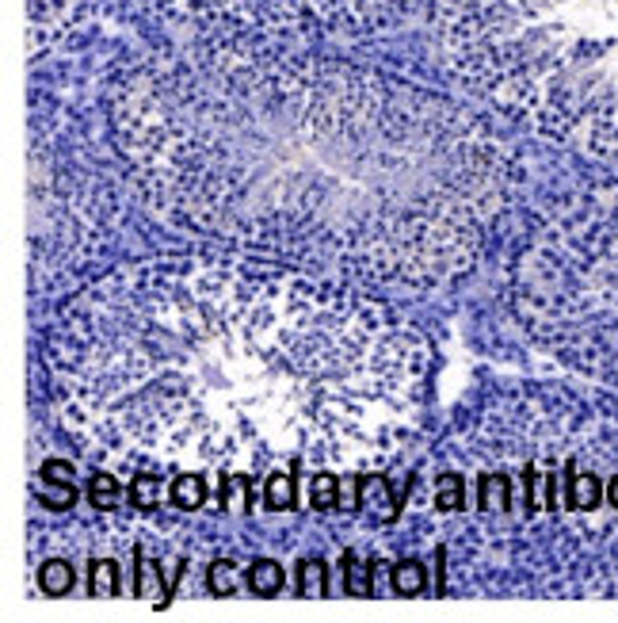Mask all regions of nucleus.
<instances>
[{"label": "nucleus", "instance_id": "nucleus-14", "mask_svg": "<svg viewBox=\"0 0 618 623\" xmlns=\"http://www.w3.org/2000/svg\"><path fill=\"white\" fill-rule=\"evenodd\" d=\"M333 486H336L333 478H325V474L317 478V498H313V501H317V508H328V505H333V493H336Z\"/></svg>", "mask_w": 618, "mask_h": 623}, {"label": "nucleus", "instance_id": "nucleus-5", "mask_svg": "<svg viewBox=\"0 0 618 623\" xmlns=\"http://www.w3.org/2000/svg\"><path fill=\"white\" fill-rule=\"evenodd\" d=\"M416 0H27L31 54L84 35L119 16L165 38H275V42H367L405 16Z\"/></svg>", "mask_w": 618, "mask_h": 623}, {"label": "nucleus", "instance_id": "nucleus-3", "mask_svg": "<svg viewBox=\"0 0 618 623\" xmlns=\"http://www.w3.org/2000/svg\"><path fill=\"white\" fill-rule=\"evenodd\" d=\"M428 23L470 96L618 161V0H428Z\"/></svg>", "mask_w": 618, "mask_h": 623}, {"label": "nucleus", "instance_id": "nucleus-7", "mask_svg": "<svg viewBox=\"0 0 618 623\" xmlns=\"http://www.w3.org/2000/svg\"><path fill=\"white\" fill-rule=\"evenodd\" d=\"M69 585H73V570H69V562L54 559V562L42 566V593L62 597V593H69Z\"/></svg>", "mask_w": 618, "mask_h": 623}, {"label": "nucleus", "instance_id": "nucleus-16", "mask_svg": "<svg viewBox=\"0 0 618 623\" xmlns=\"http://www.w3.org/2000/svg\"><path fill=\"white\" fill-rule=\"evenodd\" d=\"M607 501H611V508H618V471L611 474V482H607Z\"/></svg>", "mask_w": 618, "mask_h": 623}, {"label": "nucleus", "instance_id": "nucleus-9", "mask_svg": "<svg viewBox=\"0 0 618 623\" xmlns=\"http://www.w3.org/2000/svg\"><path fill=\"white\" fill-rule=\"evenodd\" d=\"M267 505L271 508H291L294 505V486H291V478H286V474H271V482H267Z\"/></svg>", "mask_w": 618, "mask_h": 623}, {"label": "nucleus", "instance_id": "nucleus-6", "mask_svg": "<svg viewBox=\"0 0 618 623\" xmlns=\"http://www.w3.org/2000/svg\"><path fill=\"white\" fill-rule=\"evenodd\" d=\"M172 501H176L180 508H199L207 501V486H203V478L199 474H180L176 482H172Z\"/></svg>", "mask_w": 618, "mask_h": 623}, {"label": "nucleus", "instance_id": "nucleus-2", "mask_svg": "<svg viewBox=\"0 0 618 623\" xmlns=\"http://www.w3.org/2000/svg\"><path fill=\"white\" fill-rule=\"evenodd\" d=\"M57 414L119 463L370 466L424 409V333L343 279L172 257L84 287L47 337Z\"/></svg>", "mask_w": 618, "mask_h": 623}, {"label": "nucleus", "instance_id": "nucleus-10", "mask_svg": "<svg viewBox=\"0 0 618 623\" xmlns=\"http://www.w3.org/2000/svg\"><path fill=\"white\" fill-rule=\"evenodd\" d=\"M439 508H447V513H458V508H462V482H458L454 474H451V478H443Z\"/></svg>", "mask_w": 618, "mask_h": 623}, {"label": "nucleus", "instance_id": "nucleus-13", "mask_svg": "<svg viewBox=\"0 0 618 623\" xmlns=\"http://www.w3.org/2000/svg\"><path fill=\"white\" fill-rule=\"evenodd\" d=\"M96 593H107V589H114V566H107V562H96Z\"/></svg>", "mask_w": 618, "mask_h": 623}, {"label": "nucleus", "instance_id": "nucleus-15", "mask_svg": "<svg viewBox=\"0 0 618 623\" xmlns=\"http://www.w3.org/2000/svg\"><path fill=\"white\" fill-rule=\"evenodd\" d=\"M301 570H306V577H309V582H306V593H309V597H317V593H321V585H317L321 566H317V562H306V566H301Z\"/></svg>", "mask_w": 618, "mask_h": 623}, {"label": "nucleus", "instance_id": "nucleus-1", "mask_svg": "<svg viewBox=\"0 0 618 623\" xmlns=\"http://www.w3.org/2000/svg\"><path fill=\"white\" fill-rule=\"evenodd\" d=\"M333 42L165 38L107 73L119 158L153 215L370 287L481 257L515 161L478 111Z\"/></svg>", "mask_w": 618, "mask_h": 623}, {"label": "nucleus", "instance_id": "nucleus-8", "mask_svg": "<svg viewBox=\"0 0 618 623\" xmlns=\"http://www.w3.org/2000/svg\"><path fill=\"white\" fill-rule=\"evenodd\" d=\"M279 585H283V570L275 562H256L252 566V589L256 593H267L271 597V593H279Z\"/></svg>", "mask_w": 618, "mask_h": 623}, {"label": "nucleus", "instance_id": "nucleus-4", "mask_svg": "<svg viewBox=\"0 0 618 623\" xmlns=\"http://www.w3.org/2000/svg\"><path fill=\"white\" fill-rule=\"evenodd\" d=\"M512 310L554 360L618 382V183L550 207L512 268Z\"/></svg>", "mask_w": 618, "mask_h": 623}, {"label": "nucleus", "instance_id": "nucleus-12", "mask_svg": "<svg viewBox=\"0 0 618 623\" xmlns=\"http://www.w3.org/2000/svg\"><path fill=\"white\" fill-rule=\"evenodd\" d=\"M424 585V570L416 562H405V566H397V589L401 593H416Z\"/></svg>", "mask_w": 618, "mask_h": 623}, {"label": "nucleus", "instance_id": "nucleus-11", "mask_svg": "<svg viewBox=\"0 0 618 623\" xmlns=\"http://www.w3.org/2000/svg\"><path fill=\"white\" fill-rule=\"evenodd\" d=\"M233 577H237L233 562H214L210 566V589L214 593H229V589H233Z\"/></svg>", "mask_w": 618, "mask_h": 623}]
</instances>
